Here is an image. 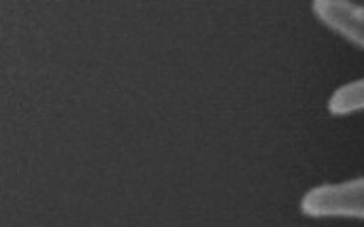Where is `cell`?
<instances>
[{"instance_id": "cell-3", "label": "cell", "mask_w": 364, "mask_h": 227, "mask_svg": "<svg viewBox=\"0 0 364 227\" xmlns=\"http://www.w3.org/2000/svg\"><path fill=\"white\" fill-rule=\"evenodd\" d=\"M328 109L335 115H350L356 111H364V79L339 87L333 94Z\"/></svg>"}, {"instance_id": "cell-1", "label": "cell", "mask_w": 364, "mask_h": 227, "mask_svg": "<svg viewBox=\"0 0 364 227\" xmlns=\"http://www.w3.org/2000/svg\"><path fill=\"white\" fill-rule=\"evenodd\" d=\"M303 211L311 217L364 219V179L311 189L303 200Z\"/></svg>"}, {"instance_id": "cell-2", "label": "cell", "mask_w": 364, "mask_h": 227, "mask_svg": "<svg viewBox=\"0 0 364 227\" xmlns=\"http://www.w3.org/2000/svg\"><path fill=\"white\" fill-rule=\"evenodd\" d=\"M314 11L328 28L364 49V6L346 0H318Z\"/></svg>"}]
</instances>
